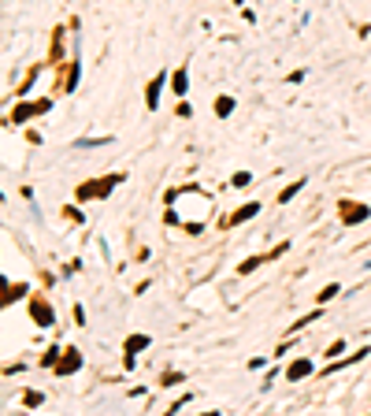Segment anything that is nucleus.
<instances>
[{"label":"nucleus","instance_id":"f257e3e1","mask_svg":"<svg viewBox=\"0 0 371 416\" xmlns=\"http://www.w3.org/2000/svg\"><path fill=\"white\" fill-rule=\"evenodd\" d=\"M52 108V100H37V104H15L12 108V123H26L34 116H45V112Z\"/></svg>","mask_w":371,"mask_h":416},{"label":"nucleus","instance_id":"f03ea898","mask_svg":"<svg viewBox=\"0 0 371 416\" xmlns=\"http://www.w3.org/2000/svg\"><path fill=\"white\" fill-rule=\"evenodd\" d=\"M367 216H371V208H367V204L341 201V223H345V227H353V223H360V220H367Z\"/></svg>","mask_w":371,"mask_h":416},{"label":"nucleus","instance_id":"7ed1b4c3","mask_svg":"<svg viewBox=\"0 0 371 416\" xmlns=\"http://www.w3.org/2000/svg\"><path fill=\"white\" fill-rule=\"evenodd\" d=\"M164 86H167V74L160 71L156 78L149 82V93H145V108H149V112H156V108H160V89H164Z\"/></svg>","mask_w":371,"mask_h":416},{"label":"nucleus","instance_id":"20e7f679","mask_svg":"<svg viewBox=\"0 0 371 416\" xmlns=\"http://www.w3.org/2000/svg\"><path fill=\"white\" fill-rule=\"evenodd\" d=\"M78 368H82V353H78V349H67V353L60 357V364H56V372L71 375V372H78Z\"/></svg>","mask_w":371,"mask_h":416},{"label":"nucleus","instance_id":"39448f33","mask_svg":"<svg viewBox=\"0 0 371 416\" xmlns=\"http://www.w3.org/2000/svg\"><path fill=\"white\" fill-rule=\"evenodd\" d=\"M30 316H34V324H37V327H52V324H56L52 308L45 305V301H34V305H30Z\"/></svg>","mask_w":371,"mask_h":416},{"label":"nucleus","instance_id":"423d86ee","mask_svg":"<svg viewBox=\"0 0 371 416\" xmlns=\"http://www.w3.org/2000/svg\"><path fill=\"white\" fill-rule=\"evenodd\" d=\"M171 89H175V97H186V93H189V74H186V67H178L175 74H171Z\"/></svg>","mask_w":371,"mask_h":416},{"label":"nucleus","instance_id":"0eeeda50","mask_svg":"<svg viewBox=\"0 0 371 416\" xmlns=\"http://www.w3.org/2000/svg\"><path fill=\"white\" fill-rule=\"evenodd\" d=\"M304 375H312V361H304V357H301V361H293V364H290L286 379H290V383H297V379H304Z\"/></svg>","mask_w":371,"mask_h":416},{"label":"nucleus","instance_id":"6e6552de","mask_svg":"<svg viewBox=\"0 0 371 416\" xmlns=\"http://www.w3.org/2000/svg\"><path fill=\"white\" fill-rule=\"evenodd\" d=\"M149 342H152L149 335H130V338H127V353H138V349H149Z\"/></svg>","mask_w":371,"mask_h":416},{"label":"nucleus","instance_id":"1a4fd4ad","mask_svg":"<svg viewBox=\"0 0 371 416\" xmlns=\"http://www.w3.org/2000/svg\"><path fill=\"white\" fill-rule=\"evenodd\" d=\"M26 282H12V286H8V297H4V305H12V301H19V297H26Z\"/></svg>","mask_w":371,"mask_h":416},{"label":"nucleus","instance_id":"9d476101","mask_svg":"<svg viewBox=\"0 0 371 416\" xmlns=\"http://www.w3.org/2000/svg\"><path fill=\"white\" fill-rule=\"evenodd\" d=\"M230 112H234V97H215V116L226 119Z\"/></svg>","mask_w":371,"mask_h":416},{"label":"nucleus","instance_id":"9b49d317","mask_svg":"<svg viewBox=\"0 0 371 416\" xmlns=\"http://www.w3.org/2000/svg\"><path fill=\"white\" fill-rule=\"evenodd\" d=\"M264 260H268V257H249V260H241V264H237V275H249V271H256Z\"/></svg>","mask_w":371,"mask_h":416},{"label":"nucleus","instance_id":"f8f14e48","mask_svg":"<svg viewBox=\"0 0 371 416\" xmlns=\"http://www.w3.org/2000/svg\"><path fill=\"white\" fill-rule=\"evenodd\" d=\"M256 212H260V204L253 201V204H245L241 212H234V216H230V223H245V220H249V216H256Z\"/></svg>","mask_w":371,"mask_h":416},{"label":"nucleus","instance_id":"ddd939ff","mask_svg":"<svg viewBox=\"0 0 371 416\" xmlns=\"http://www.w3.org/2000/svg\"><path fill=\"white\" fill-rule=\"evenodd\" d=\"M301 190H304V178H301V182H293V186H286V190L279 193V204H286V201H293V197H297Z\"/></svg>","mask_w":371,"mask_h":416},{"label":"nucleus","instance_id":"4468645a","mask_svg":"<svg viewBox=\"0 0 371 416\" xmlns=\"http://www.w3.org/2000/svg\"><path fill=\"white\" fill-rule=\"evenodd\" d=\"M60 353H63V349H60V346H52V349H45V357H41V364H45V368H56V364H60Z\"/></svg>","mask_w":371,"mask_h":416},{"label":"nucleus","instance_id":"2eb2a0df","mask_svg":"<svg viewBox=\"0 0 371 416\" xmlns=\"http://www.w3.org/2000/svg\"><path fill=\"white\" fill-rule=\"evenodd\" d=\"M108 141L111 138H78L74 145H78V149H93V145H108Z\"/></svg>","mask_w":371,"mask_h":416},{"label":"nucleus","instance_id":"dca6fc26","mask_svg":"<svg viewBox=\"0 0 371 416\" xmlns=\"http://www.w3.org/2000/svg\"><path fill=\"white\" fill-rule=\"evenodd\" d=\"M338 294H341V286H338V282H330V286H323L319 301H330V297H338Z\"/></svg>","mask_w":371,"mask_h":416},{"label":"nucleus","instance_id":"f3484780","mask_svg":"<svg viewBox=\"0 0 371 416\" xmlns=\"http://www.w3.org/2000/svg\"><path fill=\"white\" fill-rule=\"evenodd\" d=\"M182 379H186L182 372H167V375H164V379H160V383H164V386H178V383H182Z\"/></svg>","mask_w":371,"mask_h":416},{"label":"nucleus","instance_id":"a211bd4d","mask_svg":"<svg viewBox=\"0 0 371 416\" xmlns=\"http://www.w3.org/2000/svg\"><path fill=\"white\" fill-rule=\"evenodd\" d=\"M23 401L30 405V409H37V405H45V394H37V390H30V394H26Z\"/></svg>","mask_w":371,"mask_h":416},{"label":"nucleus","instance_id":"6ab92c4d","mask_svg":"<svg viewBox=\"0 0 371 416\" xmlns=\"http://www.w3.org/2000/svg\"><path fill=\"white\" fill-rule=\"evenodd\" d=\"M249 182H253L249 171H237V175H234V186H249Z\"/></svg>","mask_w":371,"mask_h":416},{"label":"nucleus","instance_id":"aec40b11","mask_svg":"<svg viewBox=\"0 0 371 416\" xmlns=\"http://www.w3.org/2000/svg\"><path fill=\"white\" fill-rule=\"evenodd\" d=\"M338 353H345V342H334V346L327 349V357H338Z\"/></svg>","mask_w":371,"mask_h":416}]
</instances>
